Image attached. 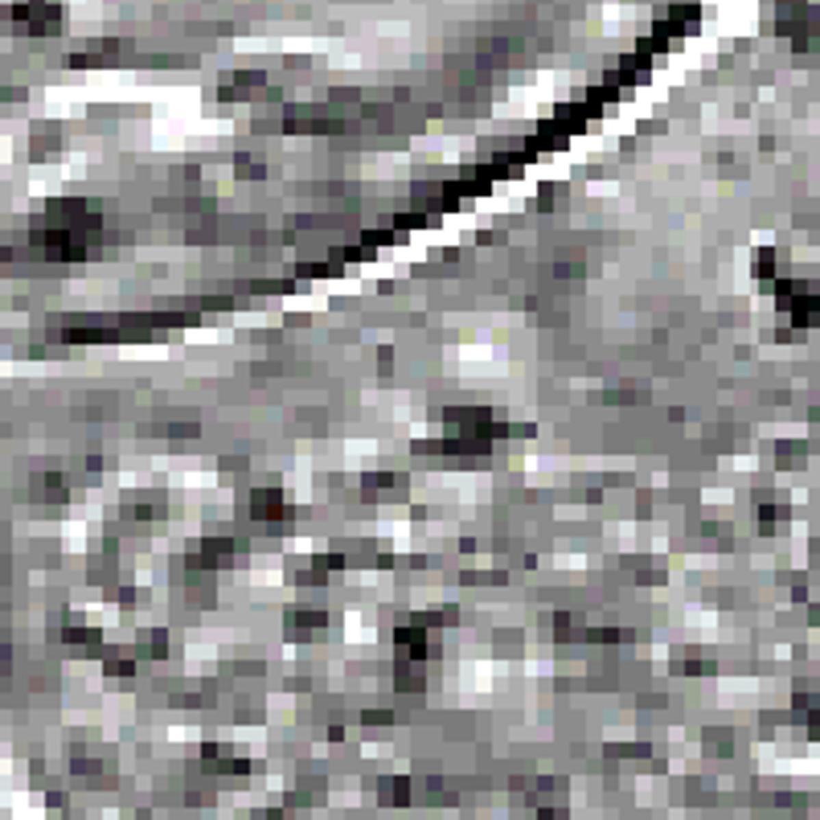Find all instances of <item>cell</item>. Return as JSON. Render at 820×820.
<instances>
[{"label": "cell", "mask_w": 820, "mask_h": 820, "mask_svg": "<svg viewBox=\"0 0 820 820\" xmlns=\"http://www.w3.org/2000/svg\"><path fill=\"white\" fill-rule=\"evenodd\" d=\"M251 517H255V521H275V517H283V496H279V488H259V492H251Z\"/></svg>", "instance_id": "obj_1"}, {"label": "cell", "mask_w": 820, "mask_h": 820, "mask_svg": "<svg viewBox=\"0 0 820 820\" xmlns=\"http://www.w3.org/2000/svg\"><path fill=\"white\" fill-rule=\"evenodd\" d=\"M422 652H426V636H422V628H410V632L402 628V632H398V656H402V661H407V656H410V661H422Z\"/></svg>", "instance_id": "obj_2"}, {"label": "cell", "mask_w": 820, "mask_h": 820, "mask_svg": "<svg viewBox=\"0 0 820 820\" xmlns=\"http://www.w3.org/2000/svg\"><path fill=\"white\" fill-rule=\"evenodd\" d=\"M140 640H144V644H140V652H144V656H156V661H160V656H168V640H164V632H144Z\"/></svg>", "instance_id": "obj_3"}]
</instances>
